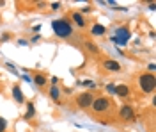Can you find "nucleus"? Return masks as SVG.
I'll list each match as a JSON object with an SVG mask.
<instances>
[{
  "instance_id": "nucleus-1",
  "label": "nucleus",
  "mask_w": 156,
  "mask_h": 132,
  "mask_svg": "<svg viewBox=\"0 0 156 132\" xmlns=\"http://www.w3.org/2000/svg\"><path fill=\"white\" fill-rule=\"evenodd\" d=\"M51 29L55 32V36H58L60 40H68L73 34V25L71 21L66 18H60V20H53L51 21Z\"/></svg>"
},
{
  "instance_id": "nucleus-2",
  "label": "nucleus",
  "mask_w": 156,
  "mask_h": 132,
  "mask_svg": "<svg viewBox=\"0 0 156 132\" xmlns=\"http://www.w3.org/2000/svg\"><path fill=\"white\" fill-rule=\"evenodd\" d=\"M138 88L144 93H153L156 88V77L153 73H140L138 75Z\"/></svg>"
},
{
  "instance_id": "nucleus-3",
  "label": "nucleus",
  "mask_w": 156,
  "mask_h": 132,
  "mask_svg": "<svg viewBox=\"0 0 156 132\" xmlns=\"http://www.w3.org/2000/svg\"><path fill=\"white\" fill-rule=\"evenodd\" d=\"M110 107H112V102H110V98H107V96L94 98L92 105H90V109H92L94 114H105V112L110 111Z\"/></svg>"
},
{
  "instance_id": "nucleus-4",
  "label": "nucleus",
  "mask_w": 156,
  "mask_h": 132,
  "mask_svg": "<svg viewBox=\"0 0 156 132\" xmlns=\"http://www.w3.org/2000/svg\"><path fill=\"white\" fill-rule=\"evenodd\" d=\"M129 38H131L129 29H128V27H119V29H115L114 36H112L110 40H112V43H115V45H119V47H124V45H128Z\"/></svg>"
},
{
  "instance_id": "nucleus-5",
  "label": "nucleus",
  "mask_w": 156,
  "mask_h": 132,
  "mask_svg": "<svg viewBox=\"0 0 156 132\" xmlns=\"http://www.w3.org/2000/svg\"><path fill=\"white\" fill-rule=\"evenodd\" d=\"M92 102H94V95H92L90 91L80 93V95L76 96V105L80 107V109H83V111H87V109H90Z\"/></svg>"
},
{
  "instance_id": "nucleus-6",
  "label": "nucleus",
  "mask_w": 156,
  "mask_h": 132,
  "mask_svg": "<svg viewBox=\"0 0 156 132\" xmlns=\"http://www.w3.org/2000/svg\"><path fill=\"white\" fill-rule=\"evenodd\" d=\"M119 116H121L122 122H126V123L135 122V111H133V107L128 105V104L121 105V109H119Z\"/></svg>"
},
{
  "instance_id": "nucleus-7",
  "label": "nucleus",
  "mask_w": 156,
  "mask_h": 132,
  "mask_svg": "<svg viewBox=\"0 0 156 132\" xmlns=\"http://www.w3.org/2000/svg\"><path fill=\"white\" fill-rule=\"evenodd\" d=\"M101 66L107 71H121V64L117 61H114V59H105V61L101 62Z\"/></svg>"
},
{
  "instance_id": "nucleus-8",
  "label": "nucleus",
  "mask_w": 156,
  "mask_h": 132,
  "mask_svg": "<svg viewBox=\"0 0 156 132\" xmlns=\"http://www.w3.org/2000/svg\"><path fill=\"white\" fill-rule=\"evenodd\" d=\"M129 86H126V84H119V86H115V95L117 96H121V98H126V96H129Z\"/></svg>"
},
{
  "instance_id": "nucleus-9",
  "label": "nucleus",
  "mask_w": 156,
  "mask_h": 132,
  "mask_svg": "<svg viewBox=\"0 0 156 132\" xmlns=\"http://www.w3.org/2000/svg\"><path fill=\"white\" fill-rule=\"evenodd\" d=\"M73 21H75V25L80 27V29H83L85 25H87V21L83 18V14H80V13H73Z\"/></svg>"
},
{
  "instance_id": "nucleus-10",
  "label": "nucleus",
  "mask_w": 156,
  "mask_h": 132,
  "mask_svg": "<svg viewBox=\"0 0 156 132\" xmlns=\"http://www.w3.org/2000/svg\"><path fill=\"white\" fill-rule=\"evenodd\" d=\"M60 95H62V93H60V88H58V86H51V88H50V98H51V100L53 102H60Z\"/></svg>"
},
{
  "instance_id": "nucleus-11",
  "label": "nucleus",
  "mask_w": 156,
  "mask_h": 132,
  "mask_svg": "<svg viewBox=\"0 0 156 132\" xmlns=\"http://www.w3.org/2000/svg\"><path fill=\"white\" fill-rule=\"evenodd\" d=\"M12 98L18 102V104H23V102H25L23 93H21V89H20V86H12Z\"/></svg>"
},
{
  "instance_id": "nucleus-12",
  "label": "nucleus",
  "mask_w": 156,
  "mask_h": 132,
  "mask_svg": "<svg viewBox=\"0 0 156 132\" xmlns=\"http://www.w3.org/2000/svg\"><path fill=\"white\" fill-rule=\"evenodd\" d=\"M32 81H34V84H36L37 88H44V84H46V81H48V79H46L43 73H36Z\"/></svg>"
},
{
  "instance_id": "nucleus-13",
  "label": "nucleus",
  "mask_w": 156,
  "mask_h": 132,
  "mask_svg": "<svg viewBox=\"0 0 156 132\" xmlns=\"http://www.w3.org/2000/svg\"><path fill=\"white\" fill-rule=\"evenodd\" d=\"M105 32H107V29H105L101 23H94L92 29H90V34H92V36H103Z\"/></svg>"
},
{
  "instance_id": "nucleus-14",
  "label": "nucleus",
  "mask_w": 156,
  "mask_h": 132,
  "mask_svg": "<svg viewBox=\"0 0 156 132\" xmlns=\"http://www.w3.org/2000/svg\"><path fill=\"white\" fill-rule=\"evenodd\" d=\"M34 114H36V107H34V104L30 102V104H27V112H25L23 120H30V118H34Z\"/></svg>"
},
{
  "instance_id": "nucleus-15",
  "label": "nucleus",
  "mask_w": 156,
  "mask_h": 132,
  "mask_svg": "<svg viewBox=\"0 0 156 132\" xmlns=\"http://www.w3.org/2000/svg\"><path fill=\"white\" fill-rule=\"evenodd\" d=\"M85 48H87L89 52H92V54H99V48H98L94 43H90V41H87V43H85Z\"/></svg>"
},
{
  "instance_id": "nucleus-16",
  "label": "nucleus",
  "mask_w": 156,
  "mask_h": 132,
  "mask_svg": "<svg viewBox=\"0 0 156 132\" xmlns=\"http://www.w3.org/2000/svg\"><path fill=\"white\" fill-rule=\"evenodd\" d=\"M5 129H7V120L0 116V132H5Z\"/></svg>"
},
{
  "instance_id": "nucleus-17",
  "label": "nucleus",
  "mask_w": 156,
  "mask_h": 132,
  "mask_svg": "<svg viewBox=\"0 0 156 132\" xmlns=\"http://www.w3.org/2000/svg\"><path fill=\"white\" fill-rule=\"evenodd\" d=\"M107 91L110 93V95H115V86H114V84H108V86H107Z\"/></svg>"
},
{
  "instance_id": "nucleus-18",
  "label": "nucleus",
  "mask_w": 156,
  "mask_h": 132,
  "mask_svg": "<svg viewBox=\"0 0 156 132\" xmlns=\"http://www.w3.org/2000/svg\"><path fill=\"white\" fill-rule=\"evenodd\" d=\"M60 7H62V4H60V2H53V4H51V9H53V11H58Z\"/></svg>"
},
{
  "instance_id": "nucleus-19",
  "label": "nucleus",
  "mask_w": 156,
  "mask_h": 132,
  "mask_svg": "<svg viewBox=\"0 0 156 132\" xmlns=\"http://www.w3.org/2000/svg\"><path fill=\"white\" fill-rule=\"evenodd\" d=\"M82 84H83V86H87V88H94V82H92V81H83Z\"/></svg>"
},
{
  "instance_id": "nucleus-20",
  "label": "nucleus",
  "mask_w": 156,
  "mask_h": 132,
  "mask_svg": "<svg viewBox=\"0 0 156 132\" xmlns=\"http://www.w3.org/2000/svg\"><path fill=\"white\" fill-rule=\"evenodd\" d=\"M83 13H90V6H85V7L80 9V14H83Z\"/></svg>"
},
{
  "instance_id": "nucleus-21",
  "label": "nucleus",
  "mask_w": 156,
  "mask_h": 132,
  "mask_svg": "<svg viewBox=\"0 0 156 132\" xmlns=\"http://www.w3.org/2000/svg\"><path fill=\"white\" fill-rule=\"evenodd\" d=\"M50 81H51V86H57L58 84V77H50Z\"/></svg>"
},
{
  "instance_id": "nucleus-22",
  "label": "nucleus",
  "mask_w": 156,
  "mask_h": 132,
  "mask_svg": "<svg viewBox=\"0 0 156 132\" xmlns=\"http://www.w3.org/2000/svg\"><path fill=\"white\" fill-rule=\"evenodd\" d=\"M154 62H149V66H147V70H149V73H153V71H154Z\"/></svg>"
},
{
  "instance_id": "nucleus-23",
  "label": "nucleus",
  "mask_w": 156,
  "mask_h": 132,
  "mask_svg": "<svg viewBox=\"0 0 156 132\" xmlns=\"http://www.w3.org/2000/svg\"><path fill=\"white\" fill-rule=\"evenodd\" d=\"M39 40H41V36H39V34H36V36H34V38H32V43H37Z\"/></svg>"
},
{
  "instance_id": "nucleus-24",
  "label": "nucleus",
  "mask_w": 156,
  "mask_h": 132,
  "mask_svg": "<svg viewBox=\"0 0 156 132\" xmlns=\"http://www.w3.org/2000/svg\"><path fill=\"white\" fill-rule=\"evenodd\" d=\"M0 40H2V41H7V40H9V34H4V36H2Z\"/></svg>"
},
{
  "instance_id": "nucleus-25",
  "label": "nucleus",
  "mask_w": 156,
  "mask_h": 132,
  "mask_svg": "<svg viewBox=\"0 0 156 132\" xmlns=\"http://www.w3.org/2000/svg\"><path fill=\"white\" fill-rule=\"evenodd\" d=\"M149 9H151V11L156 9V4H154V2H153V4H149Z\"/></svg>"
},
{
  "instance_id": "nucleus-26",
  "label": "nucleus",
  "mask_w": 156,
  "mask_h": 132,
  "mask_svg": "<svg viewBox=\"0 0 156 132\" xmlns=\"http://www.w3.org/2000/svg\"><path fill=\"white\" fill-rule=\"evenodd\" d=\"M4 4H5V2H4V0H0V6H4Z\"/></svg>"
}]
</instances>
